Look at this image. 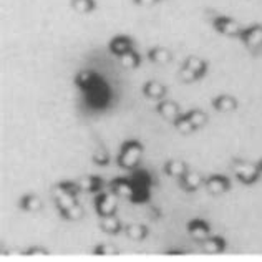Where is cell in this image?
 <instances>
[{"label": "cell", "instance_id": "cell-1", "mask_svg": "<svg viewBox=\"0 0 262 262\" xmlns=\"http://www.w3.org/2000/svg\"><path fill=\"white\" fill-rule=\"evenodd\" d=\"M80 184L78 181H61L58 184H55L52 188V196L55 206H57L58 211H63L70 206L77 204V196L80 192Z\"/></svg>", "mask_w": 262, "mask_h": 262}, {"label": "cell", "instance_id": "cell-2", "mask_svg": "<svg viewBox=\"0 0 262 262\" xmlns=\"http://www.w3.org/2000/svg\"><path fill=\"white\" fill-rule=\"evenodd\" d=\"M143 143L138 140H128L121 144V151L118 158H116V163L121 169L126 171H135L140 168L141 163V155H143Z\"/></svg>", "mask_w": 262, "mask_h": 262}, {"label": "cell", "instance_id": "cell-3", "mask_svg": "<svg viewBox=\"0 0 262 262\" xmlns=\"http://www.w3.org/2000/svg\"><path fill=\"white\" fill-rule=\"evenodd\" d=\"M131 181H133L135 191L133 196H131L129 201L133 204H143L149 201V188L153 184V179H151L149 173L146 169H135L133 174H131Z\"/></svg>", "mask_w": 262, "mask_h": 262}, {"label": "cell", "instance_id": "cell-4", "mask_svg": "<svg viewBox=\"0 0 262 262\" xmlns=\"http://www.w3.org/2000/svg\"><path fill=\"white\" fill-rule=\"evenodd\" d=\"M231 168H232V173H234V176H236V179L244 186L256 184L262 176L257 163L244 161V160H239V158L232 160Z\"/></svg>", "mask_w": 262, "mask_h": 262}, {"label": "cell", "instance_id": "cell-5", "mask_svg": "<svg viewBox=\"0 0 262 262\" xmlns=\"http://www.w3.org/2000/svg\"><path fill=\"white\" fill-rule=\"evenodd\" d=\"M118 208V196L113 191H101L95 198V209L100 217L116 214Z\"/></svg>", "mask_w": 262, "mask_h": 262}, {"label": "cell", "instance_id": "cell-6", "mask_svg": "<svg viewBox=\"0 0 262 262\" xmlns=\"http://www.w3.org/2000/svg\"><path fill=\"white\" fill-rule=\"evenodd\" d=\"M241 42L251 53L257 55L262 50V25H251L239 33Z\"/></svg>", "mask_w": 262, "mask_h": 262}, {"label": "cell", "instance_id": "cell-7", "mask_svg": "<svg viewBox=\"0 0 262 262\" xmlns=\"http://www.w3.org/2000/svg\"><path fill=\"white\" fill-rule=\"evenodd\" d=\"M204 188L211 196H223L231 191L232 183L224 174H211L204 179Z\"/></svg>", "mask_w": 262, "mask_h": 262}, {"label": "cell", "instance_id": "cell-8", "mask_svg": "<svg viewBox=\"0 0 262 262\" xmlns=\"http://www.w3.org/2000/svg\"><path fill=\"white\" fill-rule=\"evenodd\" d=\"M188 232L194 241H198V243H203L206 237L211 236V224L208 223V221L201 219V217L191 219L188 223Z\"/></svg>", "mask_w": 262, "mask_h": 262}, {"label": "cell", "instance_id": "cell-9", "mask_svg": "<svg viewBox=\"0 0 262 262\" xmlns=\"http://www.w3.org/2000/svg\"><path fill=\"white\" fill-rule=\"evenodd\" d=\"M212 27L216 29V32L223 33V35H227V37H239L241 30H243L237 25V22H234L232 18L224 17V15H219L212 20Z\"/></svg>", "mask_w": 262, "mask_h": 262}, {"label": "cell", "instance_id": "cell-10", "mask_svg": "<svg viewBox=\"0 0 262 262\" xmlns=\"http://www.w3.org/2000/svg\"><path fill=\"white\" fill-rule=\"evenodd\" d=\"M178 184L186 192H196L204 184V178L196 171H186L181 178H178Z\"/></svg>", "mask_w": 262, "mask_h": 262}, {"label": "cell", "instance_id": "cell-11", "mask_svg": "<svg viewBox=\"0 0 262 262\" xmlns=\"http://www.w3.org/2000/svg\"><path fill=\"white\" fill-rule=\"evenodd\" d=\"M135 48V40L128 37V35H115L108 43V50L112 52L116 57H121V55L128 53L129 50Z\"/></svg>", "mask_w": 262, "mask_h": 262}, {"label": "cell", "instance_id": "cell-12", "mask_svg": "<svg viewBox=\"0 0 262 262\" xmlns=\"http://www.w3.org/2000/svg\"><path fill=\"white\" fill-rule=\"evenodd\" d=\"M110 191H113L118 198H126V199H131L133 196V191H135V186H133V181H131V178H115L110 181Z\"/></svg>", "mask_w": 262, "mask_h": 262}, {"label": "cell", "instance_id": "cell-13", "mask_svg": "<svg viewBox=\"0 0 262 262\" xmlns=\"http://www.w3.org/2000/svg\"><path fill=\"white\" fill-rule=\"evenodd\" d=\"M237 106H239V103L232 95L221 93L216 98H212V108L221 113H232V112H236Z\"/></svg>", "mask_w": 262, "mask_h": 262}, {"label": "cell", "instance_id": "cell-14", "mask_svg": "<svg viewBox=\"0 0 262 262\" xmlns=\"http://www.w3.org/2000/svg\"><path fill=\"white\" fill-rule=\"evenodd\" d=\"M100 81H101V78L92 70H81L77 73V77H75V83H77L78 88L83 90L85 93L90 92L92 88H95Z\"/></svg>", "mask_w": 262, "mask_h": 262}, {"label": "cell", "instance_id": "cell-15", "mask_svg": "<svg viewBox=\"0 0 262 262\" xmlns=\"http://www.w3.org/2000/svg\"><path fill=\"white\" fill-rule=\"evenodd\" d=\"M156 112L158 115H161L164 120H168L173 123L179 115H181V108L176 101H171V100H161L160 103L156 105Z\"/></svg>", "mask_w": 262, "mask_h": 262}, {"label": "cell", "instance_id": "cell-16", "mask_svg": "<svg viewBox=\"0 0 262 262\" xmlns=\"http://www.w3.org/2000/svg\"><path fill=\"white\" fill-rule=\"evenodd\" d=\"M201 244V249L206 254H223L227 247V241L223 236H209Z\"/></svg>", "mask_w": 262, "mask_h": 262}, {"label": "cell", "instance_id": "cell-17", "mask_svg": "<svg viewBox=\"0 0 262 262\" xmlns=\"http://www.w3.org/2000/svg\"><path fill=\"white\" fill-rule=\"evenodd\" d=\"M166 92H168L166 86H164L161 81H156V80H149L143 85V95L146 96L148 100L161 101L164 96H166Z\"/></svg>", "mask_w": 262, "mask_h": 262}, {"label": "cell", "instance_id": "cell-18", "mask_svg": "<svg viewBox=\"0 0 262 262\" xmlns=\"http://www.w3.org/2000/svg\"><path fill=\"white\" fill-rule=\"evenodd\" d=\"M80 189L85 192H92V194H98L101 192L103 186H105V181L100 176H85L78 179Z\"/></svg>", "mask_w": 262, "mask_h": 262}, {"label": "cell", "instance_id": "cell-19", "mask_svg": "<svg viewBox=\"0 0 262 262\" xmlns=\"http://www.w3.org/2000/svg\"><path fill=\"white\" fill-rule=\"evenodd\" d=\"M100 229L103 232L115 236V234H120L121 231H125V227H123L121 221L118 217H116L115 214H112V216L100 217Z\"/></svg>", "mask_w": 262, "mask_h": 262}, {"label": "cell", "instance_id": "cell-20", "mask_svg": "<svg viewBox=\"0 0 262 262\" xmlns=\"http://www.w3.org/2000/svg\"><path fill=\"white\" fill-rule=\"evenodd\" d=\"M148 58L153 61V63H158V65H168L169 61H173V53L171 50L164 47H155L151 48L148 52Z\"/></svg>", "mask_w": 262, "mask_h": 262}, {"label": "cell", "instance_id": "cell-21", "mask_svg": "<svg viewBox=\"0 0 262 262\" xmlns=\"http://www.w3.org/2000/svg\"><path fill=\"white\" fill-rule=\"evenodd\" d=\"M183 67H186V68H189V70L192 72V73H196L198 75V78L201 80L206 73H208V63L203 60V58H199V57H194V55H191V57H188L186 58V61H184V65Z\"/></svg>", "mask_w": 262, "mask_h": 262}, {"label": "cell", "instance_id": "cell-22", "mask_svg": "<svg viewBox=\"0 0 262 262\" xmlns=\"http://www.w3.org/2000/svg\"><path fill=\"white\" fill-rule=\"evenodd\" d=\"M18 206L24 211H27V212H40V211H42V208H43L42 199H40L37 194H25V196H22V198H20Z\"/></svg>", "mask_w": 262, "mask_h": 262}, {"label": "cell", "instance_id": "cell-23", "mask_svg": "<svg viewBox=\"0 0 262 262\" xmlns=\"http://www.w3.org/2000/svg\"><path fill=\"white\" fill-rule=\"evenodd\" d=\"M164 173L171 178H181L186 171H188V164L184 161H178V160H169L166 164H164Z\"/></svg>", "mask_w": 262, "mask_h": 262}, {"label": "cell", "instance_id": "cell-24", "mask_svg": "<svg viewBox=\"0 0 262 262\" xmlns=\"http://www.w3.org/2000/svg\"><path fill=\"white\" fill-rule=\"evenodd\" d=\"M140 63H141V55L135 48L120 57V65L123 68H128V70H135V68L140 67Z\"/></svg>", "mask_w": 262, "mask_h": 262}, {"label": "cell", "instance_id": "cell-25", "mask_svg": "<svg viewBox=\"0 0 262 262\" xmlns=\"http://www.w3.org/2000/svg\"><path fill=\"white\" fill-rule=\"evenodd\" d=\"M125 232L131 241H144L148 236V227L144 224H128L125 226Z\"/></svg>", "mask_w": 262, "mask_h": 262}, {"label": "cell", "instance_id": "cell-26", "mask_svg": "<svg viewBox=\"0 0 262 262\" xmlns=\"http://www.w3.org/2000/svg\"><path fill=\"white\" fill-rule=\"evenodd\" d=\"M186 116H188L189 121L192 123V126H194L196 129L203 128L206 123H208V115H206V112H203L201 108H192V110H189V112L186 113Z\"/></svg>", "mask_w": 262, "mask_h": 262}, {"label": "cell", "instance_id": "cell-27", "mask_svg": "<svg viewBox=\"0 0 262 262\" xmlns=\"http://www.w3.org/2000/svg\"><path fill=\"white\" fill-rule=\"evenodd\" d=\"M70 5L80 15H86L96 9V0H70Z\"/></svg>", "mask_w": 262, "mask_h": 262}, {"label": "cell", "instance_id": "cell-28", "mask_svg": "<svg viewBox=\"0 0 262 262\" xmlns=\"http://www.w3.org/2000/svg\"><path fill=\"white\" fill-rule=\"evenodd\" d=\"M58 212H60V216L67 221H80L85 214V209H83V206L77 203V204L70 206V208H67L63 211H58Z\"/></svg>", "mask_w": 262, "mask_h": 262}, {"label": "cell", "instance_id": "cell-29", "mask_svg": "<svg viewBox=\"0 0 262 262\" xmlns=\"http://www.w3.org/2000/svg\"><path fill=\"white\" fill-rule=\"evenodd\" d=\"M173 125H174V128H176L181 135H191L192 131H196V128L192 126V123L189 121L188 116H186V113H184V115H183V113L179 115L178 118L173 121Z\"/></svg>", "mask_w": 262, "mask_h": 262}, {"label": "cell", "instance_id": "cell-30", "mask_svg": "<svg viewBox=\"0 0 262 262\" xmlns=\"http://www.w3.org/2000/svg\"><path fill=\"white\" fill-rule=\"evenodd\" d=\"M95 256H116L118 254V249L113 244H98L93 249Z\"/></svg>", "mask_w": 262, "mask_h": 262}, {"label": "cell", "instance_id": "cell-31", "mask_svg": "<svg viewBox=\"0 0 262 262\" xmlns=\"http://www.w3.org/2000/svg\"><path fill=\"white\" fill-rule=\"evenodd\" d=\"M92 160H93V163L96 164V166H106V164L110 163V155H108V151L105 148H101V149L95 151Z\"/></svg>", "mask_w": 262, "mask_h": 262}, {"label": "cell", "instance_id": "cell-32", "mask_svg": "<svg viewBox=\"0 0 262 262\" xmlns=\"http://www.w3.org/2000/svg\"><path fill=\"white\" fill-rule=\"evenodd\" d=\"M179 78H181V81H184V83H194V81H198V75L192 73L189 68L183 67L181 72H179Z\"/></svg>", "mask_w": 262, "mask_h": 262}, {"label": "cell", "instance_id": "cell-33", "mask_svg": "<svg viewBox=\"0 0 262 262\" xmlns=\"http://www.w3.org/2000/svg\"><path fill=\"white\" fill-rule=\"evenodd\" d=\"M48 252L47 249H43V247H30V249H27L24 252V256H48Z\"/></svg>", "mask_w": 262, "mask_h": 262}, {"label": "cell", "instance_id": "cell-34", "mask_svg": "<svg viewBox=\"0 0 262 262\" xmlns=\"http://www.w3.org/2000/svg\"><path fill=\"white\" fill-rule=\"evenodd\" d=\"M133 2L136 5H144V7H148V5H155V4H160L161 0H133Z\"/></svg>", "mask_w": 262, "mask_h": 262}, {"label": "cell", "instance_id": "cell-35", "mask_svg": "<svg viewBox=\"0 0 262 262\" xmlns=\"http://www.w3.org/2000/svg\"><path fill=\"white\" fill-rule=\"evenodd\" d=\"M166 254H169V256H178V254H186V251H166Z\"/></svg>", "mask_w": 262, "mask_h": 262}, {"label": "cell", "instance_id": "cell-36", "mask_svg": "<svg viewBox=\"0 0 262 262\" xmlns=\"http://www.w3.org/2000/svg\"><path fill=\"white\" fill-rule=\"evenodd\" d=\"M257 166H259V169H260V173H262V158L257 161Z\"/></svg>", "mask_w": 262, "mask_h": 262}]
</instances>
